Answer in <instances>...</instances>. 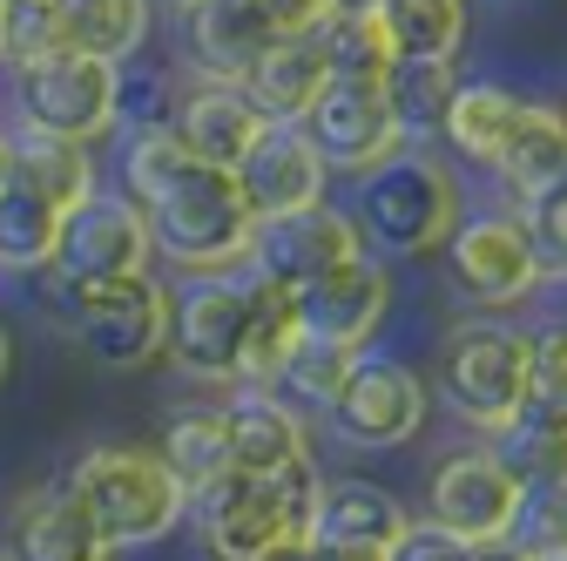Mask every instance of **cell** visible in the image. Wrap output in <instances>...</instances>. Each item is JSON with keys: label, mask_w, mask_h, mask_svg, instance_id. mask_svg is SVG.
<instances>
[{"label": "cell", "mask_w": 567, "mask_h": 561, "mask_svg": "<svg viewBox=\"0 0 567 561\" xmlns=\"http://www.w3.org/2000/svg\"><path fill=\"white\" fill-rule=\"evenodd\" d=\"M291 305H298V332H305V338L344 345V353H365V338L385 332L392 277H385V264L365 251V257H351V264L311 277V285H298Z\"/></svg>", "instance_id": "cell-15"}, {"label": "cell", "mask_w": 567, "mask_h": 561, "mask_svg": "<svg viewBox=\"0 0 567 561\" xmlns=\"http://www.w3.org/2000/svg\"><path fill=\"white\" fill-rule=\"evenodd\" d=\"M244 277V312H250V338H244V386H270L284 353H291L298 338V305L284 285H270V277H257L250 264H237Z\"/></svg>", "instance_id": "cell-29"}, {"label": "cell", "mask_w": 567, "mask_h": 561, "mask_svg": "<svg viewBox=\"0 0 567 561\" xmlns=\"http://www.w3.org/2000/svg\"><path fill=\"white\" fill-rule=\"evenodd\" d=\"M48 312L82 338L89 359H102L115 373L156 366L163 338H169V292L150 271H128V277H54Z\"/></svg>", "instance_id": "cell-6"}, {"label": "cell", "mask_w": 567, "mask_h": 561, "mask_svg": "<svg viewBox=\"0 0 567 561\" xmlns=\"http://www.w3.org/2000/svg\"><path fill=\"white\" fill-rule=\"evenodd\" d=\"M8 373H14V332L0 325V386H8Z\"/></svg>", "instance_id": "cell-40"}, {"label": "cell", "mask_w": 567, "mask_h": 561, "mask_svg": "<svg viewBox=\"0 0 567 561\" xmlns=\"http://www.w3.org/2000/svg\"><path fill=\"white\" fill-rule=\"evenodd\" d=\"M507 541L527 554H567V494L554 480H520V501L507 514Z\"/></svg>", "instance_id": "cell-33"}, {"label": "cell", "mask_w": 567, "mask_h": 561, "mask_svg": "<svg viewBox=\"0 0 567 561\" xmlns=\"http://www.w3.org/2000/svg\"><path fill=\"white\" fill-rule=\"evenodd\" d=\"M122 176H128V203L142 210V224H150V244L196 271V277H224L244 264L250 251V203L237 190L230 170L217 163H196L169 129H135L128 135V156H122Z\"/></svg>", "instance_id": "cell-1"}, {"label": "cell", "mask_w": 567, "mask_h": 561, "mask_svg": "<svg viewBox=\"0 0 567 561\" xmlns=\"http://www.w3.org/2000/svg\"><path fill=\"white\" fill-rule=\"evenodd\" d=\"M270 122L257 115V102L237 89V82H217V75H196V89L169 109V135L196 156V163H217V170H237L244 150L257 143Z\"/></svg>", "instance_id": "cell-19"}, {"label": "cell", "mask_w": 567, "mask_h": 561, "mask_svg": "<svg viewBox=\"0 0 567 561\" xmlns=\"http://www.w3.org/2000/svg\"><path fill=\"white\" fill-rule=\"evenodd\" d=\"M324 82H331V75H324L318 34H277V41L244 68V82H237V89L257 102L264 122H298V115L318 102Z\"/></svg>", "instance_id": "cell-23"}, {"label": "cell", "mask_w": 567, "mask_h": 561, "mask_svg": "<svg viewBox=\"0 0 567 561\" xmlns=\"http://www.w3.org/2000/svg\"><path fill=\"white\" fill-rule=\"evenodd\" d=\"M351 257H365V237L351 224V210H331L324 196L305 203V210H284V217H257L250 251H244V264L257 277H270V285H284V292L311 285V277H324Z\"/></svg>", "instance_id": "cell-12"}, {"label": "cell", "mask_w": 567, "mask_h": 561, "mask_svg": "<svg viewBox=\"0 0 567 561\" xmlns=\"http://www.w3.org/2000/svg\"><path fill=\"white\" fill-rule=\"evenodd\" d=\"M405 521L412 514L385 494V487H372V480H338V487H324V494H318L311 548L324 561H379L399 541Z\"/></svg>", "instance_id": "cell-20"}, {"label": "cell", "mask_w": 567, "mask_h": 561, "mask_svg": "<svg viewBox=\"0 0 567 561\" xmlns=\"http://www.w3.org/2000/svg\"><path fill=\"white\" fill-rule=\"evenodd\" d=\"M318 54H324L331 82H385L392 48H385V28L372 14V0H338V14L318 28Z\"/></svg>", "instance_id": "cell-30"}, {"label": "cell", "mask_w": 567, "mask_h": 561, "mask_svg": "<svg viewBox=\"0 0 567 561\" xmlns=\"http://www.w3.org/2000/svg\"><path fill=\"white\" fill-rule=\"evenodd\" d=\"M351 359L359 353H344V345H324V338H291V353H284V366H277V379H270V392H284L298 412L305 406H331L338 399V386H344V373H351Z\"/></svg>", "instance_id": "cell-32"}, {"label": "cell", "mask_w": 567, "mask_h": 561, "mask_svg": "<svg viewBox=\"0 0 567 561\" xmlns=\"http://www.w3.org/2000/svg\"><path fill=\"white\" fill-rule=\"evenodd\" d=\"M440 251H446L453 292L466 305H480V312L520 305L547 277V264H540V251H534V237H527V224L514 217V210H473V217H460L446 231Z\"/></svg>", "instance_id": "cell-9"}, {"label": "cell", "mask_w": 567, "mask_h": 561, "mask_svg": "<svg viewBox=\"0 0 567 561\" xmlns=\"http://www.w3.org/2000/svg\"><path fill=\"white\" fill-rule=\"evenodd\" d=\"M379 89L392 102V122H399L405 143H433L440 122H446V102L460 89V61H440V54L433 61H392Z\"/></svg>", "instance_id": "cell-28"}, {"label": "cell", "mask_w": 567, "mask_h": 561, "mask_svg": "<svg viewBox=\"0 0 567 561\" xmlns=\"http://www.w3.org/2000/svg\"><path fill=\"white\" fill-rule=\"evenodd\" d=\"M0 21H8V0H0Z\"/></svg>", "instance_id": "cell-43"}, {"label": "cell", "mask_w": 567, "mask_h": 561, "mask_svg": "<svg viewBox=\"0 0 567 561\" xmlns=\"http://www.w3.org/2000/svg\"><path fill=\"white\" fill-rule=\"evenodd\" d=\"M473 561H534L527 548H514L507 534H486V541H473Z\"/></svg>", "instance_id": "cell-39"}, {"label": "cell", "mask_w": 567, "mask_h": 561, "mask_svg": "<svg viewBox=\"0 0 567 561\" xmlns=\"http://www.w3.org/2000/svg\"><path fill=\"white\" fill-rule=\"evenodd\" d=\"M527 353L534 338L501 325V318H466L440 338V359H433V379H440V399L480 427L486 440L520 412V392H527Z\"/></svg>", "instance_id": "cell-7"}, {"label": "cell", "mask_w": 567, "mask_h": 561, "mask_svg": "<svg viewBox=\"0 0 567 561\" xmlns=\"http://www.w3.org/2000/svg\"><path fill=\"white\" fill-rule=\"evenodd\" d=\"M244 338H250V312H244V277H196L183 298H169V338L163 359L183 379L203 386H244Z\"/></svg>", "instance_id": "cell-10"}, {"label": "cell", "mask_w": 567, "mask_h": 561, "mask_svg": "<svg viewBox=\"0 0 567 561\" xmlns=\"http://www.w3.org/2000/svg\"><path fill=\"white\" fill-rule=\"evenodd\" d=\"M54 21H61V41L75 54L135 61L150 28H156V0H54Z\"/></svg>", "instance_id": "cell-24"}, {"label": "cell", "mask_w": 567, "mask_h": 561, "mask_svg": "<svg viewBox=\"0 0 567 561\" xmlns=\"http://www.w3.org/2000/svg\"><path fill=\"white\" fill-rule=\"evenodd\" d=\"M163 467L189 487H209L217 473H230V419H224V406H183L169 427H163Z\"/></svg>", "instance_id": "cell-31"}, {"label": "cell", "mask_w": 567, "mask_h": 561, "mask_svg": "<svg viewBox=\"0 0 567 561\" xmlns=\"http://www.w3.org/2000/svg\"><path fill=\"white\" fill-rule=\"evenodd\" d=\"M68 494L82 501V514L95 521V534L109 548H142L176 534L189 487L163 467L156 447H89L75 467H68Z\"/></svg>", "instance_id": "cell-5"}, {"label": "cell", "mask_w": 567, "mask_h": 561, "mask_svg": "<svg viewBox=\"0 0 567 561\" xmlns=\"http://www.w3.org/2000/svg\"><path fill=\"white\" fill-rule=\"evenodd\" d=\"M277 34L264 28V14L250 0H203V8H183V48L196 61V75L217 82H244V68L270 48Z\"/></svg>", "instance_id": "cell-22"}, {"label": "cell", "mask_w": 567, "mask_h": 561, "mask_svg": "<svg viewBox=\"0 0 567 561\" xmlns=\"http://www.w3.org/2000/svg\"><path fill=\"white\" fill-rule=\"evenodd\" d=\"M527 203V237H534V251H540V264H547V277H560V257H567V217H560V183L554 190H534V196H520Z\"/></svg>", "instance_id": "cell-35"}, {"label": "cell", "mask_w": 567, "mask_h": 561, "mask_svg": "<svg viewBox=\"0 0 567 561\" xmlns=\"http://www.w3.org/2000/svg\"><path fill=\"white\" fill-rule=\"evenodd\" d=\"M379 561H473V541H460V534H446V528H433V521H405L399 541H392Z\"/></svg>", "instance_id": "cell-36"}, {"label": "cell", "mask_w": 567, "mask_h": 561, "mask_svg": "<svg viewBox=\"0 0 567 561\" xmlns=\"http://www.w3.org/2000/svg\"><path fill=\"white\" fill-rule=\"evenodd\" d=\"M331 419V434L344 447H359V453H385V447H405L419 427H425V379L399 359H351L338 399L324 406Z\"/></svg>", "instance_id": "cell-11"}, {"label": "cell", "mask_w": 567, "mask_h": 561, "mask_svg": "<svg viewBox=\"0 0 567 561\" xmlns=\"http://www.w3.org/2000/svg\"><path fill=\"white\" fill-rule=\"evenodd\" d=\"M169 8H176V14H183V8H203V0H169Z\"/></svg>", "instance_id": "cell-41"}, {"label": "cell", "mask_w": 567, "mask_h": 561, "mask_svg": "<svg viewBox=\"0 0 567 561\" xmlns=\"http://www.w3.org/2000/svg\"><path fill=\"white\" fill-rule=\"evenodd\" d=\"M250 561H324V554L311 548V534H291V541H270V548H257Z\"/></svg>", "instance_id": "cell-38"}, {"label": "cell", "mask_w": 567, "mask_h": 561, "mask_svg": "<svg viewBox=\"0 0 567 561\" xmlns=\"http://www.w3.org/2000/svg\"><path fill=\"white\" fill-rule=\"evenodd\" d=\"M54 48H68L61 21H54V0H8V21H0V61L21 68V61L54 54Z\"/></svg>", "instance_id": "cell-34"}, {"label": "cell", "mask_w": 567, "mask_h": 561, "mask_svg": "<svg viewBox=\"0 0 567 561\" xmlns=\"http://www.w3.org/2000/svg\"><path fill=\"white\" fill-rule=\"evenodd\" d=\"M8 176H21L28 190H41L54 210H75V203L95 190L89 143H68V135H41V129H8Z\"/></svg>", "instance_id": "cell-25"}, {"label": "cell", "mask_w": 567, "mask_h": 561, "mask_svg": "<svg viewBox=\"0 0 567 561\" xmlns=\"http://www.w3.org/2000/svg\"><path fill=\"white\" fill-rule=\"evenodd\" d=\"M61 217L41 190H28L21 176L0 183V271L8 277H34L54 264V237H61Z\"/></svg>", "instance_id": "cell-27"}, {"label": "cell", "mask_w": 567, "mask_h": 561, "mask_svg": "<svg viewBox=\"0 0 567 561\" xmlns=\"http://www.w3.org/2000/svg\"><path fill=\"white\" fill-rule=\"evenodd\" d=\"M372 14L385 28L392 61H460L466 41V0H372Z\"/></svg>", "instance_id": "cell-26"}, {"label": "cell", "mask_w": 567, "mask_h": 561, "mask_svg": "<svg viewBox=\"0 0 567 561\" xmlns=\"http://www.w3.org/2000/svg\"><path fill=\"white\" fill-rule=\"evenodd\" d=\"M318 494H324V480L311 460H291V467H277V473H217L209 487H196L189 494V521L203 534V548L217 554V561H250L257 548L270 541H291V534H311V514H318Z\"/></svg>", "instance_id": "cell-4"}, {"label": "cell", "mask_w": 567, "mask_h": 561, "mask_svg": "<svg viewBox=\"0 0 567 561\" xmlns=\"http://www.w3.org/2000/svg\"><path fill=\"white\" fill-rule=\"evenodd\" d=\"M0 561H8V554H0Z\"/></svg>", "instance_id": "cell-44"}, {"label": "cell", "mask_w": 567, "mask_h": 561, "mask_svg": "<svg viewBox=\"0 0 567 561\" xmlns=\"http://www.w3.org/2000/svg\"><path fill=\"white\" fill-rule=\"evenodd\" d=\"M230 176H237V190H244V203H250V217H284V210H305V203H318L324 183H331V170L318 163L311 135H305L298 122H270L257 143L244 150V163H237Z\"/></svg>", "instance_id": "cell-18"}, {"label": "cell", "mask_w": 567, "mask_h": 561, "mask_svg": "<svg viewBox=\"0 0 567 561\" xmlns=\"http://www.w3.org/2000/svg\"><path fill=\"white\" fill-rule=\"evenodd\" d=\"M514 501H520V473L493 453V447H466V453L440 460L425 521L446 528V534H460V541H486V534H507Z\"/></svg>", "instance_id": "cell-16"}, {"label": "cell", "mask_w": 567, "mask_h": 561, "mask_svg": "<svg viewBox=\"0 0 567 561\" xmlns=\"http://www.w3.org/2000/svg\"><path fill=\"white\" fill-rule=\"evenodd\" d=\"M351 224H359L365 251L385 257H433L446 231L460 224V183L433 143H399L379 170L359 176L351 196Z\"/></svg>", "instance_id": "cell-3"}, {"label": "cell", "mask_w": 567, "mask_h": 561, "mask_svg": "<svg viewBox=\"0 0 567 561\" xmlns=\"http://www.w3.org/2000/svg\"><path fill=\"white\" fill-rule=\"evenodd\" d=\"M534 561H567V554H534Z\"/></svg>", "instance_id": "cell-42"}, {"label": "cell", "mask_w": 567, "mask_h": 561, "mask_svg": "<svg viewBox=\"0 0 567 561\" xmlns=\"http://www.w3.org/2000/svg\"><path fill=\"white\" fill-rule=\"evenodd\" d=\"M224 419H230V467L244 473H277L291 460H311L305 412L270 386H237V399H224Z\"/></svg>", "instance_id": "cell-21"}, {"label": "cell", "mask_w": 567, "mask_h": 561, "mask_svg": "<svg viewBox=\"0 0 567 561\" xmlns=\"http://www.w3.org/2000/svg\"><path fill=\"white\" fill-rule=\"evenodd\" d=\"M156 244H150V224L142 210L122 196V190H89L75 210L61 217V237H54V277H128V271H150Z\"/></svg>", "instance_id": "cell-14"}, {"label": "cell", "mask_w": 567, "mask_h": 561, "mask_svg": "<svg viewBox=\"0 0 567 561\" xmlns=\"http://www.w3.org/2000/svg\"><path fill=\"white\" fill-rule=\"evenodd\" d=\"M440 143L473 170H493L514 196L554 190L567 176V122L554 102L520 95L507 82H460L440 122Z\"/></svg>", "instance_id": "cell-2"}, {"label": "cell", "mask_w": 567, "mask_h": 561, "mask_svg": "<svg viewBox=\"0 0 567 561\" xmlns=\"http://www.w3.org/2000/svg\"><path fill=\"white\" fill-rule=\"evenodd\" d=\"M298 129L311 135L318 163L338 170V176H365V170H379L405 143L379 82H324L318 102L298 115Z\"/></svg>", "instance_id": "cell-13"}, {"label": "cell", "mask_w": 567, "mask_h": 561, "mask_svg": "<svg viewBox=\"0 0 567 561\" xmlns=\"http://www.w3.org/2000/svg\"><path fill=\"white\" fill-rule=\"evenodd\" d=\"M115 95H122V61L54 48L14 68V115L21 129L68 135V143H95L115 135Z\"/></svg>", "instance_id": "cell-8"}, {"label": "cell", "mask_w": 567, "mask_h": 561, "mask_svg": "<svg viewBox=\"0 0 567 561\" xmlns=\"http://www.w3.org/2000/svg\"><path fill=\"white\" fill-rule=\"evenodd\" d=\"M0 554L8 561H115V548L95 534L82 501L68 494V487H54V480H41V487H28V494L8 501Z\"/></svg>", "instance_id": "cell-17"}, {"label": "cell", "mask_w": 567, "mask_h": 561, "mask_svg": "<svg viewBox=\"0 0 567 561\" xmlns=\"http://www.w3.org/2000/svg\"><path fill=\"white\" fill-rule=\"evenodd\" d=\"M250 8L264 14L270 34H318L338 14V0H250Z\"/></svg>", "instance_id": "cell-37"}]
</instances>
